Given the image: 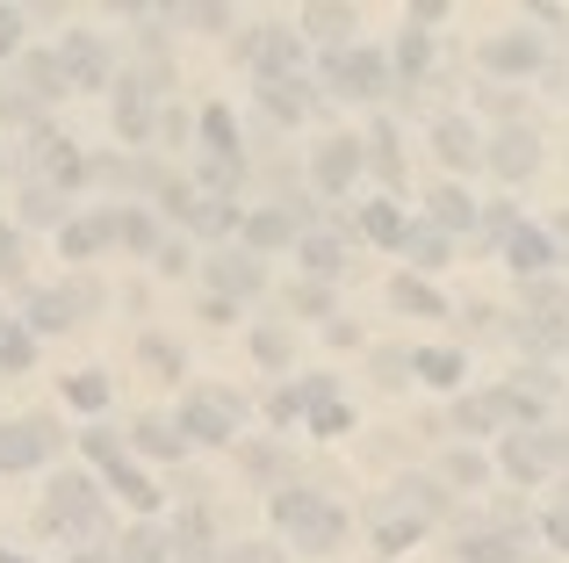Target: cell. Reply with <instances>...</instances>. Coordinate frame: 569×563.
<instances>
[{
  "mask_svg": "<svg viewBox=\"0 0 569 563\" xmlns=\"http://www.w3.org/2000/svg\"><path fill=\"white\" fill-rule=\"evenodd\" d=\"M361 167H368L361 138H318V152H310V188H318V196H347V188L361 181Z\"/></svg>",
  "mask_w": 569,
  "mask_h": 563,
  "instance_id": "12",
  "label": "cell"
},
{
  "mask_svg": "<svg viewBox=\"0 0 569 563\" xmlns=\"http://www.w3.org/2000/svg\"><path fill=\"white\" fill-rule=\"evenodd\" d=\"M325 339H332V347H361V325H347V318H332V325H325Z\"/></svg>",
  "mask_w": 569,
  "mask_h": 563,
  "instance_id": "59",
  "label": "cell"
},
{
  "mask_svg": "<svg viewBox=\"0 0 569 563\" xmlns=\"http://www.w3.org/2000/svg\"><path fill=\"white\" fill-rule=\"evenodd\" d=\"M152 260H159V275H181V268H188V246H181V239H173V246H159V254H152Z\"/></svg>",
  "mask_w": 569,
  "mask_h": 563,
  "instance_id": "58",
  "label": "cell"
},
{
  "mask_svg": "<svg viewBox=\"0 0 569 563\" xmlns=\"http://www.w3.org/2000/svg\"><path fill=\"white\" fill-rule=\"evenodd\" d=\"M303 426L318 441H339V434H353V405H347V397H325L318 412H303Z\"/></svg>",
  "mask_w": 569,
  "mask_h": 563,
  "instance_id": "41",
  "label": "cell"
},
{
  "mask_svg": "<svg viewBox=\"0 0 569 563\" xmlns=\"http://www.w3.org/2000/svg\"><path fill=\"white\" fill-rule=\"evenodd\" d=\"M22 80H29V95H37V101L66 95V80H58V58H29V66H22Z\"/></svg>",
  "mask_w": 569,
  "mask_h": 563,
  "instance_id": "47",
  "label": "cell"
},
{
  "mask_svg": "<svg viewBox=\"0 0 569 563\" xmlns=\"http://www.w3.org/2000/svg\"><path fill=\"white\" fill-rule=\"evenodd\" d=\"M116 130H123L130 145L152 138V95H144V80H123V87H116Z\"/></svg>",
  "mask_w": 569,
  "mask_h": 563,
  "instance_id": "25",
  "label": "cell"
},
{
  "mask_svg": "<svg viewBox=\"0 0 569 563\" xmlns=\"http://www.w3.org/2000/svg\"><path fill=\"white\" fill-rule=\"evenodd\" d=\"M260 101L281 116V124H303V116H310V95H303V80H260Z\"/></svg>",
  "mask_w": 569,
  "mask_h": 563,
  "instance_id": "38",
  "label": "cell"
},
{
  "mask_svg": "<svg viewBox=\"0 0 569 563\" xmlns=\"http://www.w3.org/2000/svg\"><path fill=\"white\" fill-rule=\"evenodd\" d=\"M138 354H144V362H152V368H167V376H181V368H188V354L173 347V339H144Z\"/></svg>",
  "mask_w": 569,
  "mask_h": 563,
  "instance_id": "50",
  "label": "cell"
},
{
  "mask_svg": "<svg viewBox=\"0 0 569 563\" xmlns=\"http://www.w3.org/2000/svg\"><path fill=\"white\" fill-rule=\"evenodd\" d=\"M181 22H202V29H231V8H181Z\"/></svg>",
  "mask_w": 569,
  "mask_h": 563,
  "instance_id": "57",
  "label": "cell"
},
{
  "mask_svg": "<svg viewBox=\"0 0 569 563\" xmlns=\"http://www.w3.org/2000/svg\"><path fill=\"white\" fill-rule=\"evenodd\" d=\"M411 376L432 383V391H461L469 383V354L461 347H411Z\"/></svg>",
  "mask_w": 569,
  "mask_h": 563,
  "instance_id": "19",
  "label": "cell"
},
{
  "mask_svg": "<svg viewBox=\"0 0 569 563\" xmlns=\"http://www.w3.org/2000/svg\"><path fill=\"white\" fill-rule=\"evenodd\" d=\"M376 383H382V391H403V383H411V354H403V347H382L376 354Z\"/></svg>",
  "mask_w": 569,
  "mask_h": 563,
  "instance_id": "48",
  "label": "cell"
},
{
  "mask_svg": "<svg viewBox=\"0 0 569 563\" xmlns=\"http://www.w3.org/2000/svg\"><path fill=\"white\" fill-rule=\"evenodd\" d=\"M58 80L66 87H116V72H109V43L94 37V29H66V43H58Z\"/></svg>",
  "mask_w": 569,
  "mask_h": 563,
  "instance_id": "11",
  "label": "cell"
},
{
  "mask_svg": "<svg viewBox=\"0 0 569 563\" xmlns=\"http://www.w3.org/2000/svg\"><path fill=\"white\" fill-rule=\"evenodd\" d=\"M72 563H116V550H80Z\"/></svg>",
  "mask_w": 569,
  "mask_h": 563,
  "instance_id": "62",
  "label": "cell"
},
{
  "mask_svg": "<svg viewBox=\"0 0 569 563\" xmlns=\"http://www.w3.org/2000/svg\"><path fill=\"white\" fill-rule=\"evenodd\" d=\"M432 152H440V167L469 174V167H483V130L461 109H447V116H432Z\"/></svg>",
  "mask_w": 569,
  "mask_h": 563,
  "instance_id": "16",
  "label": "cell"
},
{
  "mask_svg": "<svg viewBox=\"0 0 569 563\" xmlns=\"http://www.w3.org/2000/svg\"><path fill=\"white\" fill-rule=\"evenodd\" d=\"M109 376H101V368H80V376H66V405L72 412H109Z\"/></svg>",
  "mask_w": 569,
  "mask_h": 563,
  "instance_id": "39",
  "label": "cell"
},
{
  "mask_svg": "<svg viewBox=\"0 0 569 563\" xmlns=\"http://www.w3.org/2000/svg\"><path fill=\"white\" fill-rule=\"evenodd\" d=\"M490 470H505V477H512V484H527V492L548 477V463L533 455V441H527V434H505V441H498V463H490Z\"/></svg>",
  "mask_w": 569,
  "mask_h": 563,
  "instance_id": "28",
  "label": "cell"
},
{
  "mask_svg": "<svg viewBox=\"0 0 569 563\" xmlns=\"http://www.w3.org/2000/svg\"><path fill=\"white\" fill-rule=\"evenodd\" d=\"M238 58H246L260 80H303V37L289 22H260L238 37Z\"/></svg>",
  "mask_w": 569,
  "mask_h": 563,
  "instance_id": "5",
  "label": "cell"
},
{
  "mask_svg": "<svg viewBox=\"0 0 569 563\" xmlns=\"http://www.w3.org/2000/svg\"><path fill=\"white\" fill-rule=\"evenodd\" d=\"M29 362H37V333H29L22 318H0V368H8V376H22Z\"/></svg>",
  "mask_w": 569,
  "mask_h": 563,
  "instance_id": "37",
  "label": "cell"
},
{
  "mask_svg": "<svg viewBox=\"0 0 569 563\" xmlns=\"http://www.w3.org/2000/svg\"><path fill=\"white\" fill-rule=\"evenodd\" d=\"M483 167L498 174L505 188L533 181V174H541V130H533V124H505L498 138H483Z\"/></svg>",
  "mask_w": 569,
  "mask_h": 563,
  "instance_id": "7",
  "label": "cell"
},
{
  "mask_svg": "<svg viewBox=\"0 0 569 563\" xmlns=\"http://www.w3.org/2000/svg\"><path fill=\"white\" fill-rule=\"evenodd\" d=\"M533 455H541L548 470H569V426H533Z\"/></svg>",
  "mask_w": 569,
  "mask_h": 563,
  "instance_id": "45",
  "label": "cell"
},
{
  "mask_svg": "<svg viewBox=\"0 0 569 563\" xmlns=\"http://www.w3.org/2000/svg\"><path fill=\"white\" fill-rule=\"evenodd\" d=\"M389 498L411 506L418 521H440V513H447V484L440 477H397V484H389Z\"/></svg>",
  "mask_w": 569,
  "mask_h": 563,
  "instance_id": "32",
  "label": "cell"
},
{
  "mask_svg": "<svg viewBox=\"0 0 569 563\" xmlns=\"http://www.w3.org/2000/svg\"><path fill=\"white\" fill-rule=\"evenodd\" d=\"M223 563H281V550H274V542H238Z\"/></svg>",
  "mask_w": 569,
  "mask_h": 563,
  "instance_id": "56",
  "label": "cell"
},
{
  "mask_svg": "<svg viewBox=\"0 0 569 563\" xmlns=\"http://www.w3.org/2000/svg\"><path fill=\"white\" fill-rule=\"evenodd\" d=\"M209 282H217V296L231 304V296H260V289H267V268H260V260L246 254V246H238V254L209 260Z\"/></svg>",
  "mask_w": 569,
  "mask_h": 563,
  "instance_id": "22",
  "label": "cell"
},
{
  "mask_svg": "<svg viewBox=\"0 0 569 563\" xmlns=\"http://www.w3.org/2000/svg\"><path fill=\"white\" fill-rule=\"evenodd\" d=\"M397 254L411 260L403 275H418V282H426V275H440L447 260H455V239H447V231H432V225H411V231H403V246H397Z\"/></svg>",
  "mask_w": 569,
  "mask_h": 563,
  "instance_id": "20",
  "label": "cell"
},
{
  "mask_svg": "<svg viewBox=\"0 0 569 563\" xmlns=\"http://www.w3.org/2000/svg\"><path fill=\"white\" fill-rule=\"evenodd\" d=\"M130 448H138V455H159V463H181V455H188V441H181V426H167V419H138Z\"/></svg>",
  "mask_w": 569,
  "mask_h": 563,
  "instance_id": "36",
  "label": "cell"
},
{
  "mask_svg": "<svg viewBox=\"0 0 569 563\" xmlns=\"http://www.w3.org/2000/svg\"><path fill=\"white\" fill-rule=\"evenodd\" d=\"M167 550H173V542L159 535V527H130L123 550H116V563H167Z\"/></svg>",
  "mask_w": 569,
  "mask_h": 563,
  "instance_id": "42",
  "label": "cell"
},
{
  "mask_svg": "<svg viewBox=\"0 0 569 563\" xmlns=\"http://www.w3.org/2000/svg\"><path fill=\"white\" fill-rule=\"evenodd\" d=\"M476 66H483L490 80H533V72H548V43L533 37V29H498V37H483Z\"/></svg>",
  "mask_w": 569,
  "mask_h": 563,
  "instance_id": "6",
  "label": "cell"
},
{
  "mask_svg": "<svg viewBox=\"0 0 569 563\" xmlns=\"http://www.w3.org/2000/svg\"><path fill=\"white\" fill-rule=\"evenodd\" d=\"M289 391H296V405H303V412H318L325 397H339V383L332 376H303V383H289Z\"/></svg>",
  "mask_w": 569,
  "mask_h": 563,
  "instance_id": "52",
  "label": "cell"
},
{
  "mask_svg": "<svg viewBox=\"0 0 569 563\" xmlns=\"http://www.w3.org/2000/svg\"><path fill=\"white\" fill-rule=\"evenodd\" d=\"M181 217L202 231V239H223V231H238V203H231V196H188Z\"/></svg>",
  "mask_w": 569,
  "mask_h": 563,
  "instance_id": "34",
  "label": "cell"
},
{
  "mask_svg": "<svg viewBox=\"0 0 569 563\" xmlns=\"http://www.w3.org/2000/svg\"><path fill=\"white\" fill-rule=\"evenodd\" d=\"M0 282H22V231H0Z\"/></svg>",
  "mask_w": 569,
  "mask_h": 563,
  "instance_id": "53",
  "label": "cell"
},
{
  "mask_svg": "<svg viewBox=\"0 0 569 563\" xmlns=\"http://www.w3.org/2000/svg\"><path fill=\"white\" fill-rule=\"evenodd\" d=\"M22 51V8H0V58Z\"/></svg>",
  "mask_w": 569,
  "mask_h": 563,
  "instance_id": "55",
  "label": "cell"
},
{
  "mask_svg": "<svg viewBox=\"0 0 569 563\" xmlns=\"http://www.w3.org/2000/svg\"><path fill=\"white\" fill-rule=\"evenodd\" d=\"M94 304H101V289H94V282L37 289V296H29V310H22V325H29V333H66V325H80V310H94Z\"/></svg>",
  "mask_w": 569,
  "mask_h": 563,
  "instance_id": "10",
  "label": "cell"
},
{
  "mask_svg": "<svg viewBox=\"0 0 569 563\" xmlns=\"http://www.w3.org/2000/svg\"><path fill=\"white\" fill-rule=\"evenodd\" d=\"M296 260H303L310 282H339V275H347V260H353V246H347V231H339V225H310V231H296Z\"/></svg>",
  "mask_w": 569,
  "mask_h": 563,
  "instance_id": "13",
  "label": "cell"
},
{
  "mask_svg": "<svg viewBox=\"0 0 569 563\" xmlns=\"http://www.w3.org/2000/svg\"><path fill=\"white\" fill-rule=\"evenodd\" d=\"M548 239H556V260H569V210L556 217V225H548Z\"/></svg>",
  "mask_w": 569,
  "mask_h": 563,
  "instance_id": "61",
  "label": "cell"
},
{
  "mask_svg": "<svg viewBox=\"0 0 569 563\" xmlns=\"http://www.w3.org/2000/svg\"><path fill=\"white\" fill-rule=\"evenodd\" d=\"M389 72H403V87L426 80V72H432V29H411V22H403L397 51H389Z\"/></svg>",
  "mask_w": 569,
  "mask_h": 563,
  "instance_id": "27",
  "label": "cell"
},
{
  "mask_svg": "<svg viewBox=\"0 0 569 563\" xmlns=\"http://www.w3.org/2000/svg\"><path fill=\"white\" fill-rule=\"evenodd\" d=\"M505 268H512L519 282H548V275H556L562 260H556L548 225H512V231H505Z\"/></svg>",
  "mask_w": 569,
  "mask_h": 563,
  "instance_id": "14",
  "label": "cell"
},
{
  "mask_svg": "<svg viewBox=\"0 0 569 563\" xmlns=\"http://www.w3.org/2000/svg\"><path fill=\"white\" fill-rule=\"evenodd\" d=\"M101 246H109V210H94V217H66V225H58V254H66V260H94Z\"/></svg>",
  "mask_w": 569,
  "mask_h": 563,
  "instance_id": "24",
  "label": "cell"
},
{
  "mask_svg": "<svg viewBox=\"0 0 569 563\" xmlns=\"http://www.w3.org/2000/svg\"><path fill=\"white\" fill-rule=\"evenodd\" d=\"M325 80H332L339 101H382L397 87V72H389V51H376V43H347V51L325 58Z\"/></svg>",
  "mask_w": 569,
  "mask_h": 563,
  "instance_id": "2",
  "label": "cell"
},
{
  "mask_svg": "<svg viewBox=\"0 0 569 563\" xmlns=\"http://www.w3.org/2000/svg\"><path fill=\"white\" fill-rule=\"evenodd\" d=\"M426 527H432V521H418L411 506H397V498H376V556H382V563L411 556L418 542H426Z\"/></svg>",
  "mask_w": 569,
  "mask_h": 563,
  "instance_id": "17",
  "label": "cell"
},
{
  "mask_svg": "<svg viewBox=\"0 0 569 563\" xmlns=\"http://www.w3.org/2000/svg\"><path fill=\"white\" fill-rule=\"evenodd\" d=\"M267 513H274V527L296 542L303 556H332L339 542H347V506H332L325 492H310V484H281L274 498H267Z\"/></svg>",
  "mask_w": 569,
  "mask_h": 563,
  "instance_id": "1",
  "label": "cell"
},
{
  "mask_svg": "<svg viewBox=\"0 0 569 563\" xmlns=\"http://www.w3.org/2000/svg\"><path fill=\"white\" fill-rule=\"evenodd\" d=\"M209 138V159H238V116L231 109H202V124H194Z\"/></svg>",
  "mask_w": 569,
  "mask_h": 563,
  "instance_id": "40",
  "label": "cell"
},
{
  "mask_svg": "<svg viewBox=\"0 0 569 563\" xmlns=\"http://www.w3.org/2000/svg\"><path fill=\"white\" fill-rule=\"evenodd\" d=\"M238 426H246V397L238 391H188L181 397V441H209V448H231Z\"/></svg>",
  "mask_w": 569,
  "mask_h": 563,
  "instance_id": "3",
  "label": "cell"
},
{
  "mask_svg": "<svg viewBox=\"0 0 569 563\" xmlns=\"http://www.w3.org/2000/svg\"><path fill=\"white\" fill-rule=\"evenodd\" d=\"M361 152L376 159V167L389 174V181H397V174H403V159H397V124H376V130H368V138H361Z\"/></svg>",
  "mask_w": 569,
  "mask_h": 563,
  "instance_id": "44",
  "label": "cell"
},
{
  "mask_svg": "<svg viewBox=\"0 0 569 563\" xmlns=\"http://www.w3.org/2000/svg\"><path fill=\"white\" fill-rule=\"evenodd\" d=\"M533 535H541L548 550H562V556H569V506H556V513H541V521H533Z\"/></svg>",
  "mask_w": 569,
  "mask_h": 563,
  "instance_id": "49",
  "label": "cell"
},
{
  "mask_svg": "<svg viewBox=\"0 0 569 563\" xmlns=\"http://www.w3.org/2000/svg\"><path fill=\"white\" fill-rule=\"evenodd\" d=\"M43 527H80V535H94V527H101V498H94V484H87L80 470H58V477H51Z\"/></svg>",
  "mask_w": 569,
  "mask_h": 563,
  "instance_id": "8",
  "label": "cell"
},
{
  "mask_svg": "<svg viewBox=\"0 0 569 563\" xmlns=\"http://www.w3.org/2000/svg\"><path fill=\"white\" fill-rule=\"evenodd\" d=\"M519 550H527V542H512L505 535V527H476V535H461V563H519Z\"/></svg>",
  "mask_w": 569,
  "mask_h": 563,
  "instance_id": "35",
  "label": "cell"
},
{
  "mask_svg": "<svg viewBox=\"0 0 569 563\" xmlns=\"http://www.w3.org/2000/svg\"><path fill=\"white\" fill-rule=\"evenodd\" d=\"M22 217H29V225H66V196L43 188V181H29L22 188Z\"/></svg>",
  "mask_w": 569,
  "mask_h": 563,
  "instance_id": "43",
  "label": "cell"
},
{
  "mask_svg": "<svg viewBox=\"0 0 569 563\" xmlns=\"http://www.w3.org/2000/svg\"><path fill=\"white\" fill-rule=\"evenodd\" d=\"M389 304H397L403 318H455V304H447L432 282H418V275H397V282H389Z\"/></svg>",
  "mask_w": 569,
  "mask_h": 563,
  "instance_id": "23",
  "label": "cell"
},
{
  "mask_svg": "<svg viewBox=\"0 0 569 563\" xmlns=\"http://www.w3.org/2000/svg\"><path fill=\"white\" fill-rule=\"evenodd\" d=\"M562 506H569V470H562Z\"/></svg>",
  "mask_w": 569,
  "mask_h": 563,
  "instance_id": "63",
  "label": "cell"
},
{
  "mask_svg": "<svg viewBox=\"0 0 569 563\" xmlns=\"http://www.w3.org/2000/svg\"><path fill=\"white\" fill-rule=\"evenodd\" d=\"M267 419H274V426H296V419H303V405H296V391H289V383H281V391L267 397Z\"/></svg>",
  "mask_w": 569,
  "mask_h": 563,
  "instance_id": "54",
  "label": "cell"
},
{
  "mask_svg": "<svg viewBox=\"0 0 569 563\" xmlns=\"http://www.w3.org/2000/svg\"><path fill=\"white\" fill-rule=\"evenodd\" d=\"M353 29H361V8H347V0H318V8H303V29H296V37H318V43H332V51H347Z\"/></svg>",
  "mask_w": 569,
  "mask_h": 563,
  "instance_id": "18",
  "label": "cell"
},
{
  "mask_svg": "<svg viewBox=\"0 0 569 563\" xmlns=\"http://www.w3.org/2000/svg\"><path fill=\"white\" fill-rule=\"evenodd\" d=\"M0 563H29V556H8V550H0Z\"/></svg>",
  "mask_w": 569,
  "mask_h": 563,
  "instance_id": "64",
  "label": "cell"
},
{
  "mask_svg": "<svg viewBox=\"0 0 569 563\" xmlns=\"http://www.w3.org/2000/svg\"><path fill=\"white\" fill-rule=\"evenodd\" d=\"M296 231H310V210H296V203H267V210L238 217V239H246L252 260L281 254V246H296Z\"/></svg>",
  "mask_w": 569,
  "mask_h": 563,
  "instance_id": "9",
  "label": "cell"
},
{
  "mask_svg": "<svg viewBox=\"0 0 569 563\" xmlns=\"http://www.w3.org/2000/svg\"><path fill=\"white\" fill-rule=\"evenodd\" d=\"M455 434H505V412H498V397L490 391H469V397H455Z\"/></svg>",
  "mask_w": 569,
  "mask_h": 563,
  "instance_id": "30",
  "label": "cell"
},
{
  "mask_svg": "<svg viewBox=\"0 0 569 563\" xmlns=\"http://www.w3.org/2000/svg\"><path fill=\"white\" fill-rule=\"evenodd\" d=\"M289 310H303V318H332V282H296Z\"/></svg>",
  "mask_w": 569,
  "mask_h": 563,
  "instance_id": "46",
  "label": "cell"
},
{
  "mask_svg": "<svg viewBox=\"0 0 569 563\" xmlns=\"http://www.w3.org/2000/svg\"><path fill=\"white\" fill-rule=\"evenodd\" d=\"M109 239H123L130 254H159V225H152V210H138V203H130V210H109Z\"/></svg>",
  "mask_w": 569,
  "mask_h": 563,
  "instance_id": "29",
  "label": "cell"
},
{
  "mask_svg": "<svg viewBox=\"0 0 569 563\" xmlns=\"http://www.w3.org/2000/svg\"><path fill=\"white\" fill-rule=\"evenodd\" d=\"M80 448L94 455L101 470H109V492H123V506H138V513H159V484L144 477L138 463H130V455H123V441H116L109 426H87V434H80Z\"/></svg>",
  "mask_w": 569,
  "mask_h": 563,
  "instance_id": "4",
  "label": "cell"
},
{
  "mask_svg": "<svg viewBox=\"0 0 569 563\" xmlns=\"http://www.w3.org/2000/svg\"><path fill=\"white\" fill-rule=\"evenodd\" d=\"M426 225L447 231V239H455V231H476V196H469V188H455V181H440L426 196Z\"/></svg>",
  "mask_w": 569,
  "mask_h": 563,
  "instance_id": "21",
  "label": "cell"
},
{
  "mask_svg": "<svg viewBox=\"0 0 569 563\" xmlns=\"http://www.w3.org/2000/svg\"><path fill=\"white\" fill-rule=\"evenodd\" d=\"M490 477H498V470H490V455H483V448H447L440 484H455V492H483Z\"/></svg>",
  "mask_w": 569,
  "mask_h": 563,
  "instance_id": "31",
  "label": "cell"
},
{
  "mask_svg": "<svg viewBox=\"0 0 569 563\" xmlns=\"http://www.w3.org/2000/svg\"><path fill=\"white\" fill-rule=\"evenodd\" d=\"M403 231H411V217H403L397 203H361V239L368 246H389V254H397Z\"/></svg>",
  "mask_w": 569,
  "mask_h": 563,
  "instance_id": "33",
  "label": "cell"
},
{
  "mask_svg": "<svg viewBox=\"0 0 569 563\" xmlns=\"http://www.w3.org/2000/svg\"><path fill=\"white\" fill-rule=\"evenodd\" d=\"M246 470L274 484V477H281V448H274V441H252V448H246Z\"/></svg>",
  "mask_w": 569,
  "mask_h": 563,
  "instance_id": "51",
  "label": "cell"
},
{
  "mask_svg": "<svg viewBox=\"0 0 569 563\" xmlns=\"http://www.w3.org/2000/svg\"><path fill=\"white\" fill-rule=\"evenodd\" d=\"M202 318H209V325H231V318H238V304H223V296H209V304H202Z\"/></svg>",
  "mask_w": 569,
  "mask_h": 563,
  "instance_id": "60",
  "label": "cell"
},
{
  "mask_svg": "<svg viewBox=\"0 0 569 563\" xmlns=\"http://www.w3.org/2000/svg\"><path fill=\"white\" fill-rule=\"evenodd\" d=\"M58 455V434H51V419H14V426H0V470H37V463H51Z\"/></svg>",
  "mask_w": 569,
  "mask_h": 563,
  "instance_id": "15",
  "label": "cell"
},
{
  "mask_svg": "<svg viewBox=\"0 0 569 563\" xmlns=\"http://www.w3.org/2000/svg\"><path fill=\"white\" fill-rule=\"evenodd\" d=\"M252 362H260L267 376H281V368L296 362V333L281 318H260V325H252Z\"/></svg>",
  "mask_w": 569,
  "mask_h": 563,
  "instance_id": "26",
  "label": "cell"
}]
</instances>
